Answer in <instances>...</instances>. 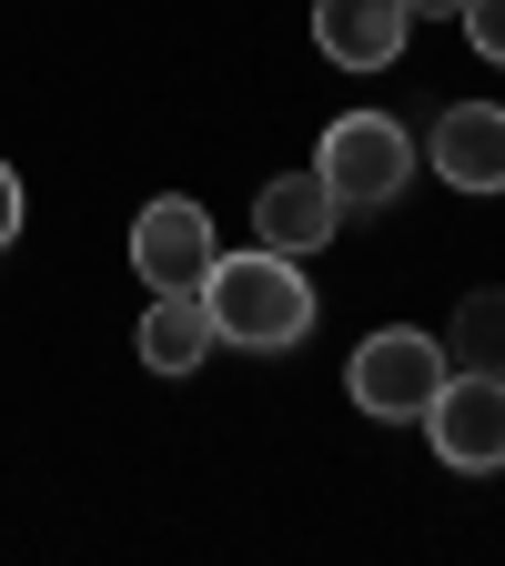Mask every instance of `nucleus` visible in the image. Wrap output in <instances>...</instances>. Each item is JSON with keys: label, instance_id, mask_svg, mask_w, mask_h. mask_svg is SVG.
<instances>
[{"label": "nucleus", "instance_id": "nucleus-13", "mask_svg": "<svg viewBox=\"0 0 505 566\" xmlns=\"http://www.w3.org/2000/svg\"><path fill=\"white\" fill-rule=\"evenodd\" d=\"M404 11H414V21H455L465 0H404Z\"/></svg>", "mask_w": 505, "mask_h": 566}, {"label": "nucleus", "instance_id": "nucleus-8", "mask_svg": "<svg viewBox=\"0 0 505 566\" xmlns=\"http://www.w3.org/2000/svg\"><path fill=\"white\" fill-rule=\"evenodd\" d=\"M435 172L455 192H505V102H455L435 122Z\"/></svg>", "mask_w": 505, "mask_h": 566}, {"label": "nucleus", "instance_id": "nucleus-4", "mask_svg": "<svg viewBox=\"0 0 505 566\" xmlns=\"http://www.w3.org/2000/svg\"><path fill=\"white\" fill-rule=\"evenodd\" d=\"M414 424H424V436H435V455H445L455 475H485V465H505V375L445 365L435 405H424Z\"/></svg>", "mask_w": 505, "mask_h": 566}, {"label": "nucleus", "instance_id": "nucleus-3", "mask_svg": "<svg viewBox=\"0 0 505 566\" xmlns=\"http://www.w3.org/2000/svg\"><path fill=\"white\" fill-rule=\"evenodd\" d=\"M435 385H445V344L414 334V324L365 334V344H354V365H344V395L365 405V415H385V424H414L424 405H435Z\"/></svg>", "mask_w": 505, "mask_h": 566}, {"label": "nucleus", "instance_id": "nucleus-1", "mask_svg": "<svg viewBox=\"0 0 505 566\" xmlns=\"http://www.w3.org/2000/svg\"><path fill=\"white\" fill-rule=\"evenodd\" d=\"M202 314H212V334L243 344V354H283V344L314 334V283H304L294 253H273V243L263 253H212Z\"/></svg>", "mask_w": 505, "mask_h": 566}, {"label": "nucleus", "instance_id": "nucleus-10", "mask_svg": "<svg viewBox=\"0 0 505 566\" xmlns=\"http://www.w3.org/2000/svg\"><path fill=\"white\" fill-rule=\"evenodd\" d=\"M455 354L445 365H475V375H505V283H475V294L455 304Z\"/></svg>", "mask_w": 505, "mask_h": 566}, {"label": "nucleus", "instance_id": "nucleus-7", "mask_svg": "<svg viewBox=\"0 0 505 566\" xmlns=\"http://www.w3.org/2000/svg\"><path fill=\"white\" fill-rule=\"evenodd\" d=\"M334 223H344V202H334L324 172H273V182L253 192V233H263L273 253H324Z\"/></svg>", "mask_w": 505, "mask_h": 566}, {"label": "nucleus", "instance_id": "nucleus-11", "mask_svg": "<svg viewBox=\"0 0 505 566\" xmlns=\"http://www.w3.org/2000/svg\"><path fill=\"white\" fill-rule=\"evenodd\" d=\"M455 21H465V41H475V51H485V61L505 71V0H465Z\"/></svg>", "mask_w": 505, "mask_h": 566}, {"label": "nucleus", "instance_id": "nucleus-5", "mask_svg": "<svg viewBox=\"0 0 505 566\" xmlns=\"http://www.w3.org/2000/svg\"><path fill=\"white\" fill-rule=\"evenodd\" d=\"M212 253H223V243H212V212H202L192 192H162V202L131 212V263H141L152 294H202Z\"/></svg>", "mask_w": 505, "mask_h": 566}, {"label": "nucleus", "instance_id": "nucleus-6", "mask_svg": "<svg viewBox=\"0 0 505 566\" xmlns=\"http://www.w3.org/2000/svg\"><path fill=\"white\" fill-rule=\"evenodd\" d=\"M404 31H414L404 0H314V41L334 71H394Z\"/></svg>", "mask_w": 505, "mask_h": 566}, {"label": "nucleus", "instance_id": "nucleus-12", "mask_svg": "<svg viewBox=\"0 0 505 566\" xmlns=\"http://www.w3.org/2000/svg\"><path fill=\"white\" fill-rule=\"evenodd\" d=\"M11 233H21V172L0 163V243H11Z\"/></svg>", "mask_w": 505, "mask_h": 566}, {"label": "nucleus", "instance_id": "nucleus-2", "mask_svg": "<svg viewBox=\"0 0 505 566\" xmlns=\"http://www.w3.org/2000/svg\"><path fill=\"white\" fill-rule=\"evenodd\" d=\"M314 172L334 182V202H344V212H385V202L414 182V142H404V122H394V112H344V122L324 132Z\"/></svg>", "mask_w": 505, "mask_h": 566}, {"label": "nucleus", "instance_id": "nucleus-9", "mask_svg": "<svg viewBox=\"0 0 505 566\" xmlns=\"http://www.w3.org/2000/svg\"><path fill=\"white\" fill-rule=\"evenodd\" d=\"M212 344H223V334H212L202 294H152V304H141V365H152V375H192Z\"/></svg>", "mask_w": 505, "mask_h": 566}]
</instances>
